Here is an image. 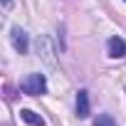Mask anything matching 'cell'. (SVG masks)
<instances>
[{"instance_id": "6da1fadb", "label": "cell", "mask_w": 126, "mask_h": 126, "mask_svg": "<svg viewBox=\"0 0 126 126\" xmlns=\"http://www.w3.org/2000/svg\"><path fill=\"white\" fill-rule=\"evenodd\" d=\"M20 89L30 96H42L47 92V79H45V74H27L20 82Z\"/></svg>"}, {"instance_id": "7a4b0ae2", "label": "cell", "mask_w": 126, "mask_h": 126, "mask_svg": "<svg viewBox=\"0 0 126 126\" xmlns=\"http://www.w3.org/2000/svg\"><path fill=\"white\" fill-rule=\"evenodd\" d=\"M10 40H13V47H15L20 54H25V52H27V32H25V30H20V27H13V32H10Z\"/></svg>"}, {"instance_id": "3957f363", "label": "cell", "mask_w": 126, "mask_h": 126, "mask_svg": "<svg viewBox=\"0 0 126 126\" xmlns=\"http://www.w3.org/2000/svg\"><path fill=\"white\" fill-rule=\"evenodd\" d=\"M106 49H109V57H114V59L126 57V42H124L121 37H111L109 45H106Z\"/></svg>"}, {"instance_id": "277c9868", "label": "cell", "mask_w": 126, "mask_h": 126, "mask_svg": "<svg viewBox=\"0 0 126 126\" xmlns=\"http://www.w3.org/2000/svg\"><path fill=\"white\" fill-rule=\"evenodd\" d=\"M77 114H79V119H87L89 116V94L84 89L77 94Z\"/></svg>"}, {"instance_id": "5b68a950", "label": "cell", "mask_w": 126, "mask_h": 126, "mask_svg": "<svg viewBox=\"0 0 126 126\" xmlns=\"http://www.w3.org/2000/svg\"><path fill=\"white\" fill-rule=\"evenodd\" d=\"M20 119H22V121H27L30 126H45V119H42L40 114L30 111V109H22V111H20Z\"/></svg>"}, {"instance_id": "8992f818", "label": "cell", "mask_w": 126, "mask_h": 126, "mask_svg": "<svg viewBox=\"0 0 126 126\" xmlns=\"http://www.w3.org/2000/svg\"><path fill=\"white\" fill-rule=\"evenodd\" d=\"M96 126H116V124H114V119H111L109 114H101V116L96 119Z\"/></svg>"}, {"instance_id": "52a82bcc", "label": "cell", "mask_w": 126, "mask_h": 126, "mask_svg": "<svg viewBox=\"0 0 126 126\" xmlns=\"http://www.w3.org/2000/svg\"><path fill=\"white\" fill-rule=\"evenodd\" d=\"M13 5V0H3V8H10Z\"/></svg>"}]
</instances>
